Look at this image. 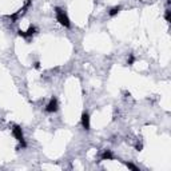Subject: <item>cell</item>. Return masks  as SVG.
<instances>
[{"mask_svg": "<svg viewBox=\"0 0 171 171\" xmlns=\"http://www.w3.org/2000/svg\"><path fill=\"white\" fill-rule=\"evenodd\" d=\"M56 19H58V22H60L63 26L70 27V20H68L66 12H64L63 10H59V8L56 10Z\"/></svg>", "mask_w": 171, "mask_h": 171, "instance_id": "6da1fadb", "label": "cell"}, {"mask_svg": "<svg viewBox=\"0 0 171 171\" xmlns=\"http://www.w3.org/2000/svg\"><path fill=\"white\" fill-rule=\"evenodd\" d=\"M46 110H47L48 112H54V111L58 110V102H56L55 98H52V99H51V102L47 104V108Z\"/></svg>", "mask_w": 171, "mask_h": 171, "instance_id": "7a4b0ae2", "label": "cell"}, {"mask_svg": "<svg viewBox=\"0 0 171 171\" xmlns=\"http://www.w3.org/2000/svg\"><path fill=\"white\" fill-rule=\"evenodd\" d=\"M82 122H83V127H84L86 130H88V128H90V119H88V115H87V114H83Z\"/></svg>", "mask_w": 171, "mask_h": 171, "instance_id": "3957f363", "label": "cell"}]
</instances>
